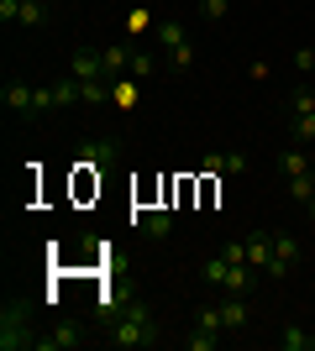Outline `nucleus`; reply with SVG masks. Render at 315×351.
<instances>
[{
    "mask_svg": "<svg viewBox=\"0 0 315 351\" xmlns=\"http://www.w3.org/2000/svg\"><path fill=\"white\" fill-rule=\"evenodd\" d=\"M137 231L148 236V241H168V231H174V210H163V205L142 210V215H137Z\"/></svg>",
    "mask_w": 315,
    "mask_h": 351,
    "instance_id": "nucleus-10",
    "label": "nucleus"
},
{
    "mask_svg": "<svg viewBox=\"0 0 315 351\" xmlns=\"http://www.w3.org/2000/svg\"><path fill=\"white\" fill-rule=\"evenodd\" d=\"M226 11H231V0H200V16H205V21H221Z\"/></svg>",
    "mask_w": 315,
    "mask_h": 351,
    "instance_id": "nucleus-25",
    "label": "nucleus"
},
{
    "mask_svg": "<svg viewBox=\"0 0 315 351\" xmlns=\"http://www.w3.org/2000/svg\"><path fill=\"white\" fill-rule=\"evenodd\" d=\"M221 257H226V263H247V241H226Z\"/></svg>",
    "mask_w": 315,
    "mask_h": 351,
    "instance_id": "nucleus-27",
    "label": "nucleus"
},
{
    "mask_svg": "<svg viewBox=\"0 0 315 351\" xmlns=\"http://www.w3.org/2000/svg\"><path fill=\"white\" fill-rule=\"evenodd\" d=\"M315 105V89H294V95H289V110H310Z\"/></svg>",
    "mask_w": 315,
    "mask_h": 351,
    "instance_id": "nucleus-28",
    "label": "nucleus"
},
{
    "mask_svg": "<svg viewBox=\"0 0 315 351\" xmlns=\"http://www.w3.org/2000/svg\"><path fill=\"white\" fill-rule=\"evenodd\" d=\"M110 105H116V110H137V79H132V73L110 84Z\"/></svg>",
    "mask_w": 315,
    "mask_h": 351,
    "instance_id": "nucleus-16",
    "label": "nucleus"
},
{
    "mask_svg": "<svg viewBox=\"0 0 315 351\" xmlns=\"http://www.w3.org/2000/svg\"><path fill=\"white\" fill-rule=\"evenodd\" d=\"M279 173H284V178L310 173V162H305V152H300V147H284V152H279Z\"/></svg>",
    "mask_w": 315,
    "mask_h": 351,
    "instance_id": "nucleus-17",
    "label": "nucleus"
},
{
    "mask_svg": "<svg viewBox=\"0 0 315 351\" xmlns=\"http://www.w3.org/2000/svg\"><path fill=\"white\" fill-rule=\"evenodd\" d=\"M116 162H121V142H110V136L79 142V168H116Z\"/></svg>",
    "mask_w": 315,
    "mask_h": 351,
    "instance_id": "nucleus-6",
    "label": "nucleus"
},
{
    "mask_svg": "<svg viewBox=\"0 0 315 351\" xmlns=\"http://www.w3.org/2000/svg\"><path fill=\"white\" fill-rule=\"evenodd\" d=\"M294 69H300V73H315V47H294Z\"/></svg>",
    "mask_w": 315,
    "mask_h": 351,
    "instance_id": "nucleus-26",
    "label": "nucleus"
},
{
    "mask_svg": "<svg viewBox=\"0 0 315 351\" xmlns=\"http://www.w3.org/2000/svg\"><path fill=\"white\" fill-rule=\"evenodd\" d=\"M126 32H132V37H142V32H158V16H152V11H142V5H137V11L126 16Z\"/></svg>",
    "mask_w": 315,
    "mask_h": 351,
    "instance_id": "nucleus-21",
    "label": "nucleus"
},
{
    "mask_svg": "<svg viewBox=\"0 0 315 351\" xmlns=\"http://www.w3.org/2000/svg\"><path fill=\"white\" fill-rule=\"evenodd\" d=\"M289 136H294V147L315 142V105H310V110H289Z\"/></svg>",
    "mask_w": 315,
    "mask_h": 351,
    "instance_id": "nucleus-14",
    "label": "nucleus"
},
{
    "mask_svg": "<svg viewBox=\"0 0 315 351\" xmlns=\"http://www.w3.org/2000/svg\"><path fill=\"white\" fill-rule=\"evenodd\" d=\"M32 100H37V89L21 84V79H5V84H0V105L16 110V116H32Z\"/></svg>",
    "mask_w": 315,
    "mask_h": 351,
    "instance_id": "nucleus-11",
    "label": "nucleus"
},
{
    "mask_svg": "<svg viewBox=\"0 0 315 351\" xmlns=\"http://www.w3.org/2000/svg\"><path fill=\"white\" fill-rule=\"evenodd\" d=\"M279 346L284 351H315V336L305 325H284V330H279Z\"/></svg>",
    "mask_w": 315,
    "mask_h": 351,
    "instance_id": "nucleus-15",
    "label": "nucleus"
},
{
    "mask_svg": "<svg viewBox=\"0 0 315 351\" xmlns=\"http://www.w3.org/2000/svg\"><path fill=\"white\" fill-rule=\"evenodd\" d=\"M195 330L221 336V330H226V325H221V309H215V304H200V309H195Z\"/></svg>",
    "mask_w": 315,
    "mask_h": 351,
    "instance_id": "nucleus-18",
    "label": "nucleus"
},
{
    "mask_svg": "<svg viewBox=\"0 0 315 351\" xmlns=\"http://www.w3.org/2000/svg\"><path fill=\"white\" fill-rule=\"evenodd\" d=\"M294 263H300V241H294L289 231H273V263L263 267V273H268V278H284Z\"/></svg>",
    "mask_w": 315,
    "mask_h": 351,
    "instance_id": "nucleus-8",
    "label": "nucleus"
},
{
    "mask_svg": "<svg viewBox=\"0 0 315 351\" xmlns=\"http://www.w3.org/2000/svg\"><path fill=\"white\" fill-rule=\"evenodd\" d=\"M21 16V0H0V21H16Z\"/></svg>",
    "mask_w": 315,
    "mask_h": 351,
    "instance_id": "nucleus-29",
    "label": "nucleus"
},
{
    "mask_svg": "<svg viewBox=\"0 0 315 351\" xmlns=\"http://www.w3.org/2000/svg\"><path fill=\"white\" fill-rule=\"evenodd\" d=\"M289 184V199H300V205H310L315 199V173H300V178H284Z\"/></svg>",
    "mask_w": 315,
    "mask_h": 351,
    "instance_id": "nucleus-19",
    "label": "nucleus"
},
{
    "mask_svg": "<svg viewBox=\"0 0 315 351\" xmlns=\"http://www.w3.org/2000/svg\"><path fill=\"white\" fill-rule=\"evenodd\" d=\"M184 346H189V351H215V346H221V336H210V330H189Z\"/></svg>",
    "mask_w": 315,
    "mask_h": 351,
    "instance_id": "nucleus-22",
    "label": "nucleus"
},
{
    "mask_svg": "<svg viewBox=\"0 0 315 351\" xmlns=\"http://www.w3.org/2000/svg\"><path fill=\"white\" fill-rule=\"evenodd\" d=\"M305 210H310V220H315V199H310V205H305Z\"/></svg>",
    "mask_w": 315,
    "mask_h": 351,
    "instance_id": "nucleus-30",
    "label": "nucleus"
},
{
    "mask_svg": "<svg viewBox=\"0 0 315 351\" xmlns=\"http://www.w3.org/2000/svg\"><path fill=\"white\" fill-rule=\"evenodd\" d=\"M215 309H221V325H226V330H247V320H253V315H247V299H242V293H226V299H221Z\"/></svg>",
    "mask_w": 315,
    "mask_h": 351,
    "instance_id": "nucleus-12",
    "label": "nucleus"
},
{
    "mask_svg": "<svg viewBox=\"0 0 315 351\" xmlns=\"http://www.w3.org/2000/svg\"><path fill=\"white\" fill-rule=\"evenodd\" d=\"M74 346H84V325H74V320H58L53 330L37 336V351H74Z\"/></svg>",
    "mask_w": 315,
    "mask_h": 351,
    "instance_id": "nucleus-7",
    "label": "nucleus"
},
{
    "mask_svg": "<svg viewBox=\"0 0 315 351\" xmlns=\"http://www.w3.org/2000/svg\"><path fill=\"white\" fill-rule=\"evenodd\" d=\"M158 43H163V58L168 69H195V43H189V32L179 27V21H158Z\"/></svg>",
    "mask_w": 315,
    "mask_h": 351,
    "instance_id": "nucleus-4",
    "label": "nucleus"
},
{
    "mask_svg": "<svg viewBox=\"0 0 315 351\" xmlns=\"http://www.w3.org/2000/svg\"><path fill=\"white\" fill-rule=\"evenodd\" d=\"M253 162H247V152H226L221 158V173H247Z\"/></svg>",
    "mask_w": 315,
    "mask_h": 351,
    "instance_id": "nucleus-24",
    "label": "nucleus"
},
{
    "mask_svg": "<svg viewBox=\"0 0 315 351\" xmlns=\"http://www.w3.org/2000/svg\"><path fill=\"white\" fill-rule=\"evenodd\" d=\"M0 351H37V330H32V309L21 299L0 304Z\"/></svg>",
    "mask_w": 315,
    "mask_h": 351,
    "instance_id": "nucleus-2",
    "label": "nucleus"
},
{
    "mask_svg": "<svg viewBox=\"0 0 315 351\" xmlns=\"http://www.w3.org/2000/svg\"><path fill=\"white\" fill-rule=\"evenodd\" d=\"M132 53H137L132 43H105V47H100V63H105V79H110V84L132 73Z\"/></svg>",
    "mask_w": 315,
    "mask_h": 351,
    "instance_id": "nucleus-9",
    "label": "nucleus"
},
{
    "mask_svg": "<svg viewBox=\"0 0 315 351\" xmlns=\"http://www.w3.org/2000/svg\"><path fill=\"white\" fill-rule=\"evenodd\" d=\"M247 263H253L257 273L273 263V231H253V236H247Z\"/></svg>",
    "mask_w": 315,
    "mask_h": 351,
    "instance_id": "nucleus-13",
    "label": "nucleus"
},
{
    "mask_svg": "<svg viewBox=\"0 0 315 351\" xmlns=\"http://www.w3.org/2000/svg\"><path fill=\"white\" fill-rule=\"evenodd\" d=\"M158 320H152V309L142 304V299H126V304L110 309V336H105V346H116V351H148L158 346Z\"/></svg>",
    "mask_w": 315,
    "mask_h": 351,
    "instance_id": "nucleus-1",
    "label": "nucleus"
},
{
    "mask_svg": "<svg viewBox=\"0 0 315 351\" xmlns=\"http://www.w3.org/2000/svg\"><path fill=\"white\" fill-rule=\"evenodd\" d=\"M69 73H74L79 84H110V79H105V63H100V53H95V47H74V53H69Z\"/></svg>",
    "mask_w": 315,
    "mask_h": 351,
    "instance_id": "nucleus-5",
    "label": "nucleus"
},
{
    "mask_svg": "<svg viewBox=\"0 0 315 351\" xmlns=\"http://www.w3.org/2000/svg\"><path fill=\"white\" fill-rule=\"evenodd\" d=\"M47 21V5L43 0H21V16H16V27H43Z\"/></svg>",
    "mask_w": 315,
    "mask_h": 351,
    "instance_id": "nucleus-20",
    "label": "nucleus"
},
{
    "mask_svg": "<svg viewBox=\"0 0 315 351\" xmlns=\"http://www.w3.org/2000/svg\"><path fill=\"white\" fill-rule=\"evenodd\" d=\"M200 278L210 283V289H221V293H247L257 283V267L253 263H226V257H210L205 267H200Z\"/></svg>",
    "mask_w": 315,
    "mask_h": 351,
    "instance_id": "nucleus-3",
    "label": "nucleus"
},
{
    "mask_svg": "<svg viewBox=\"0 0 315 351\" xmlns=\"http://www.w3.org/2000/svg\"><path fill=\"white\" fill-rule=\"evenodd\" d=\"M152 69H158V58H152V53H132V79H148Z\"/></svg>",
    "mask_w": 315,
    "mask_h": 351,
    "instance_id": "nucleus-23",
    "label": "nucleus"
}]
</instances>
